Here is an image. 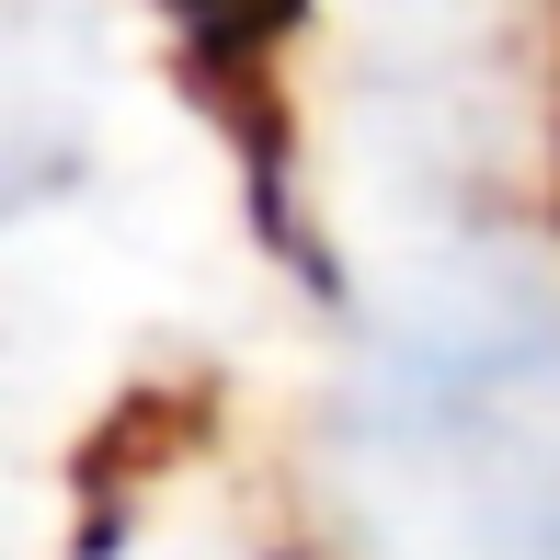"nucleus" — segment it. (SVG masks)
<instances>
[{
	"label": "nucleus",
	"mask_w": 560,
	"mask_h": 560,
	"mask_svg": "<svg viewBox=\"0 0 560 560\" xmlns=\"http://www.w3.org/2000/svg\"><path fill=\"white\" fill-rule=\"evenodd\" d=\"M172 12H184L207 46H252V35H275V23H287V0H172Z\"/></svg>",
	"instance_id": "f257e3e1"
}]
</instances>
